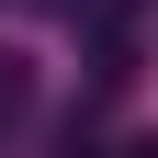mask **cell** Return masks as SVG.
<instances>
[{
	"mask_svg": "<svg viewBox=\"0 0 158 158\" xmlns=\"http://www.w3.org/2000/svg\"><path fill=\"white\" fill-rule=\"evenodd\" d=\"M124 158H158V135H147V147H124Z\"/></svg>",
	"mask_w": 158,
	"mask_h": 158,
	"instance_id": "2",
	"label": "cell"
},
{
	"mask_svg": "<svg viewBox=\"0 0 158 158\" xmlns=\"http://www.w3.org/2000/svg\"><path fill=\"white\" fill-rule=\"evenodd\" d=\"M23 102H34V79H23V56H0V124H23Z\"/></svg>",
	"mask_w": 158,
	"mask_h": 158,
	"instance_id": "1",
	"label": "cell"
}]
</instances>
